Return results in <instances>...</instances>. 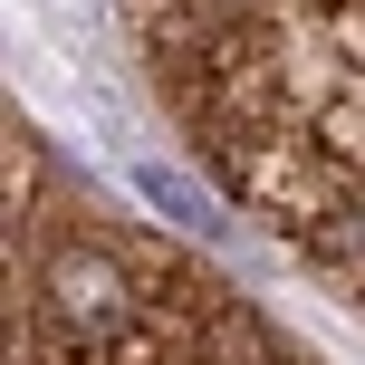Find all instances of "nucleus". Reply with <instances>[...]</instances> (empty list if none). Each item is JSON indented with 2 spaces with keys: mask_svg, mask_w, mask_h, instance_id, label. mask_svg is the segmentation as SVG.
I'll return each mask as SVG.
<instances>
[{
  "mask_svg": "<svg viewBox=\"0 0 365 365\" xmlns=\"http://www.w3.org/2000/svg\"><path fill=\"white\" fill-rule=\"evenodd\" d=\"M38 289H48V317H58L68 336H125V327H135V279H125V259L96 250V240L48 250Z\"/></svg>",
  "mask_w": 365,
  "mask_h": 365,
  "instance_id": "1",
  "label": "nucleus"
},
{
  "mask_svg": "<svg viewBox=\"0 0 365 365\" xmlns=\"http://www.w3.org/2000/svg\"><path fill=\"white\" fill-rule=\"evenodd\" d=\"M202 346H212V365H259V356H269V336H259L240 308H212V317H202Z\"/></svg>",
  "mask_w": 365,
  "mask_h": 365,
  "instance_id": "2",
  "label": "nucleus"
},
{
  "mask_svg": "<svg viewBox=\"0 0 365 365\" xmlns=\"http://www.w3.org/2000/svg\"><path fill=\"white\" fill-rule=\"evenodd\" d=\"M145 192H154V202H164V212H173V221H192V231H212V221H221V212H212V202H202V192H192V182H182V173H164V164H145Z\"/></svg>",
  "mask_w": 365,
  "mask_h": 365,
  "instance_id": "3",
  "label": "nucleus"
}]
</instances>
